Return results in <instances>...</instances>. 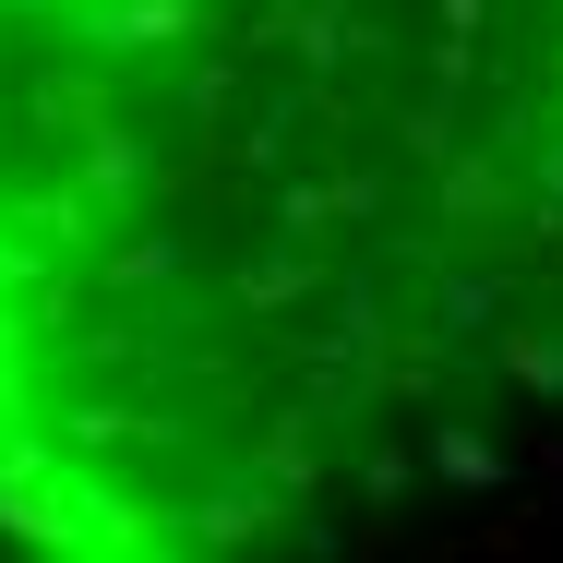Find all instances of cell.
Wrapping results in <instances>:
<instances>
[{
  "mask_svg": "<svg viewBox=\"0 0 563 563\" xmlns=\"http://www.w3.org/2000/svg\"><path fill=\"white\" fill-rule=\"evenodd\" d=\"M563 408V0H0V540L336 552Z\"/></svg>",
  "mask_w": 563,
  "mask_h": 563,
  "instance_id": "cell-1",
  "label": "cell"
}]
</instances>
